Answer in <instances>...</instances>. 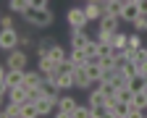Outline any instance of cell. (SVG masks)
I'll use <instances>...</instances> for the list:
<instances>
[{
  "mask_svg": "<svg viewBox=\"0 0 147 118\" xmlns=\"http://www.w3.org/2000/svg\"><path fill=\"white\" fill-rule=\"evenodd\" d=\"M129 87H131L134 92H142V89H147V79L142 73H134L131 79H129Z\"/></svg>",
  "mask_w": 147,
  "mask_h": 118,
  "instance_id": "18",
  "label": "cell"
},
{
  "mask_svg": "<svg viewBox=\"0 0 147 118\" xmlns=\"http://www.w3.org/2000/svg\"><path fill=\"white\" fill-rule=\"evenodd\" d=\"M68 58H71V63H74V66H87V63H89V55H87V50H74V47H71Z\"/></svg>",
  "mask_w": 147,
  "mask_h": 118,
  "instance_id": "14",
  "label": "cell"
},
{
  "mask_svg": "<svg viewBox=\"0 0 147 118\" xmlns=\"http://www.w3.org/2000/svg\"><path fill=\"white\" fill-rule=\"evenodd\" d=\"M113 115H118V118H129V102H116Z\"/></svg>",
  "mask_w": 147,
  "mask_h": 118,
  "instance_id": "28",
  "label": "cell"
},
{
  "mask_svg": "<svg viewBox=\"0 0 147 118\" xmlns=\"http://www.w3.org/2000/svg\"><path fill=\"white\" fill-rule=\"evenodd\" d=\"M32 3H29V0H8V8L13 11V13H24L26 8H29Z\"/></svg>",
  "mask_w": 147,
  "mask_h": 118,
  "instance_id": "20",
  "label": "cell"
},
{
  "mask_svg": "<svg viewBox=\"0 0 147 118\" xmlns=\"http://www.w3.org/2000/svg\"><path fill=\"white\" fill-rule=\"evenodd\" d=\"M84 13H87V18H89V21H95V18H100V16H102V5H97V3H92V0H87Z\"/></svg>",
  "mask_w": 147,
  "mask_h": 118,
  "instance_id": "15",
  "label": "cell"
},
{
  "mask_svg": "<svg viewBox=\"0 0 147 118\" xmlns=\"http://www.w3.org/2000/svg\"><path fill=\"white\" fill-rule=\"evenodd\" d=\"M84 50H87V55H89V58H95V55H100V42H97V39H89Z\"/></svg>",
  "mask_w": 147,
  "mask_h": 118,
  "instance_id": "27",
  "label": "cell"
},
{
  "mask_svg": "<svg viewBox=\"0 0 147 118\" xmlns=\"http://www.w3.org/2000/svg\"><path fill=\"white\" fill-rule=\"evenodd\" d=\"M113 37H116V32H105V29H100L97 42H102V45H113Z\"/></svg>",
  "mask_w": 147,
  "mask_h": 118,
  "instance_id": "26",
  "label": "cell"
},
{
  "mask_svg": "<svg viewBox=\"0 0 147 118\" xmlns=\"http://www.w3.org/2000/svg\"><path fill=\"white\" fill-rule=\"evenodd\" d=\"M105 102H108V94H105L100 87L89 92V108H100V105H105Z\"/></svg>",
  "mask_w": 147,
  "mask_h": 118,
  "instance_id": "12",
  "label": "cell"
},
{
  "mask_svg": "<svg viewBox=\"0 0 147 118\" xmlns=\"http://www.w3.org/2000/svg\"><path fill=\"white\" fill-rule=\"evenodd\" d=\"M74 108H76V102H74V97H58V118H71L74 115Z\"/></svg>",
  "mask_w": 147,
  "mask_h": 118,
  "instance_id": "6",
  "label": "cell"
},
{
  "mask_svg": "<svg viewBox=\"0 0 147 118\" xmlns=\"http://www.w3.org/2000/svg\"><path fill=\"white\" fill-rule=\"evenodd\" d=\"M18 45H21V37H18L16 34V29H3V32H0V47H3V50H16Z\"/></svg>",
  "mask_w": 147,
  "mask_h": 118,
  "instance_id": "4",
  "label": "cell"
},
{
  "mask_svg": "<svg viewBox=\"0 0 147 118\" xmlns=\"http://www.w3.org/2000/svg\"><path fill=\"white\" fill-rule=\"evenodd\" d=\"M66 21H68V26H71V29H87L89 18H87L84 8H68V13H66Z\"/></svg>",
  "mask_w": 147,
  "mask_h": 118,
  "instance_id": "2",
  "label": "cell"
},
{
  "mask_svg": "<svg viewBox=\"0 0 147 118\" xmlns=\"http://www.w3.org/2000/svg\"><path fill=\"white\" fill-rule=\"evenodd\" d=\"M24 18L32 24V26H40V29H45V26H50L53 24V11L50 8H26L24 11Z\"/></svg>",
  "mask_w": 147,
  "mask_h": 118,
  "instance_id": "1",
  "label": "cell"
},
{
  "mask_svg": "<svg viewBox=\"0 0 147 118\" xmlns=\"http://www.w3.org/2000/svg\"><path fill=\"white\" fill-rule=\"evenodd\" d=\"M100 29H105V32H118V16L102 13L100 16Z\"/></svg>",
  "mask_w": 147,
  "mask_h": 118,
  "instance_id": "10",
  "label": "cell"
},
{
  "mask_svg": "<svg viewBox=\"0 0 147 118\" xmlns=\"http://www.w3.org/2000/svg\"><path fill=\"white\" fill-rule=\"evenodd\" d=\"M126 3H137V0H126Z\"/></svg>",
  "mask_w": 147,
  "mask_h": 118,
  "instance_id": "35",
  "label": "cell"
},
{
  "mask_svg": "<svg viewBox=\"0 0 147 118\" xmlns=\"http://www.w3.org/2000/svg\"><path fill=\"white\" fill-rule=\"evenodd\" d=\"M55 84L61 87V92H63V89H71V87H76V82H74V71H63V68H58V73H55Z\"/></svg>",
  "mask_w": 147,
  "mask_h": 118,
  "instance_id": "7",
  "label": "cell"
},
{
  "mask_svg": "<svg viewBox=\"0 0 147 118\" xmlns=\"http://www.w3.org/2000/svg\"><path fill=\"white\" fill-rule=\"evenodd\" d=\"M137 5H139L142 13H147V0H137Z\"/></svg>",
  "mask_w": 147,
  "mask_h": 118,
  "instance_id": "32",
  "label": "cell"
},
{
  "mask_svg": "<svg viewBox=\"0 0 147 118\" xmlns=\"http://www.w3.org/2000/svg\"><path fill=\"white\" fill-rule=\"evenodd\" d=\"M50 58H53V61L61 66V63H66V61H68V53H66L61 45H53V50H50Z\"/></svg>",
  "mask_w": 147,
  "mask_h": 118,
  "instance_id": "17",
  "label": "cell"
},
{
  "mask_svg": "<svg viewBox=\"0 0 147 118\" xmlns=\"http://www.w3.org/2000/svg\"><path fill=\"white\" fill-rule=\"evenodd\" d=\"M16 115H21V105L8 102V105H5V110H3V118H16Z\"/></svg>",
  "mask_w": 147,
  "mask_h": 118,
  "instance_id": "23",
  "label": "cell"
},
{
  "mask_svg": "<svg viewBox=\"0 0 147 118\" xmlns=\"http://www.w3.org/2000/svg\"><path fill=\"white\" fill-rule=\"evenodd\" d=\"M42 79H45V73L37 68V71H24V87H29V89H37L42 84Z\"/></svg>",
  "mask_w": 147,
  "mask_h": 118,
  "instance_id": "9",
  "label": "cell"
},
{
  "mask_svg": "<svg viewBox=\"0 0 147 118\" xmlns=\"http://www.w3.org/2000/svg\"><path fill=\"white\" fill-rule=\"evenodd\" d=\"M139 13H142V11H139V5H137V3H126V5H123V11H121V18L131 24V21H134V18H137Z\"/></svg>",
  "mask_w": 147,
  "mask_h": 118,
  "instance_id": "13",
  "label": "cell"
},
{
  "mask_svg": "<svg viewBox=\"0 0 147 118\" xmlns=\"http://www.w3.org/2000/svg\"><path fill=\"white\" fill-rule=\"evenodd\" d=\"M142 115H147V108H144V110H142Z\"/></svg>",
  "mask_w": 147,
  "mask_h": 118,
  "instance_id": "34",
  "label": "cell"
},
{
  "mask_svg": "<svg viewBox=\"0 0 147 118\" xmlns=\"http://www.w3.org/2000/svg\"><path fill=\"white\" fill-rule=\"evenodd\" d=\"M29 3H32V8H47L50 0H29Z\"/></svg>",
  "mask_w": 147,
  "mask_h": 118,
  "instance_id": "31",
  "label": "cell"
},
{
  "mask_svg": "<svg viewBox=\"0 0 147 118\" xmlns=\"http://www.w3.org/2000/svg\"><path fill=\"white\" fill-rule=\"evenodd\" d=\"M129 45H131V47H142V37H139V32H137V34H129Z\"/></svg>",
  "mask_w": 147,
  "mask_h": 118,
  "instance_id": "29",
  "label": "cell"
},
{
  "mask_svg": "<svg viewBox=\"0 0 147 118\" xmlns=\"http://www.w3.org/2000/svg\"><path fill=\"white\" fill-rule=\"evenodd\" d=\"M126 45H129V34L116 32V37H113V47H116V50H126Z\"/></svg>",
  "mask_w": 147,
  "mask_h": 118,
  "instance_id": "21",
  "label": "cell"
},
{
  "mask_svg": "<svg viewBox=\"0 0 147 118\" xmlns=\"http://www.w3.org/2000/svg\"><path fill=\"white\" fill-rule=\"evenodd\" d=\"M123 5H126V0H108V3L102 5V13H110V16H118L121 18Z\"/></svg>",
  "mask_w": 147,
  "mask_h": 118,
  "instance_id": "11",
  "label": "cell"
},
{
  "mask_svg": "<svg viewBox=\"0 0 147 118\" xmlns=\"http://www.w3.org/2000/svg\"><path fill=\"white\" fill-rule=\"evenodd\" d=\"M29 100H34V92L29 89V87H13V89H8V102H16V105H24V102H29Z\"/></svg>",
  "mask_w": 147,
  "mask_h": 118,
  "instance_id": "3",
  "label": "cell"
},
{
  "mask_svg": "<svg viewBox=\"0 0 147 118\" xmlns=\"http://www.w3.org/2000/svg\"><path fill=\"white\" fill-rule=\"evenodd\" d=\"M0 26H3V29H13V18L11 16H3V18H0Z\"/></svg>",
  "mask_w": 147,
  "mask_h": 118,
  "instance_id": "30",
  "label": "cell"
},
{
  "mask_svg": "<svg viewBox=\"0 0 147 118\" xmlns=\"http://www.w3.org/2000/svg\"><path fill=\"white\" fill-rule=\"evenodd\" d=\"M92 3H97V5H105V3H108V0H92Z\"/></svg>",
  "mask_w": 147,
  "mask_h": 118,
  "instance_id": "33",
  "label": "cell"
},
{
  "mask_svg": "<svg viewBox=\"0 0 147 118\" xmlns=\"http://www.w3.org/2000/svg\"><path fill=\"white\" fill-rule=\"evenodd\" d=\"M131 26H134L139 34H142V32H147V13H139L134 21H131Z\"/></svg>",
  "mask_w": 147,
  "mask_h": 118,
  "instance_id": "22",
  "label": "cell"
},
{
  "mask_svg": "<svg viewBox=\"0 0 147 118\" xmlns=\"http://www.w3.org/2000/svg\"><path fill=\"white\" fill-rule=\"evenodd\" d=\"M37 115H40V108H37L34 100H29V102L21 105V118H37Z\"/></svg>",
  "mask_w": 147,
  "mask_h": 118,
  "instance_id": "16",
  "label": "cell"
},
{
  "mask_svg": "<svg viewBox=\"0 0 147 118\" xmlns=\"http://www.w3.org/2000/svg\"><path fill=\"white\" fill-rule=\"evenodd\" d=\"M74 82H76V87H82V89H87L89 84H95V82L89 79L87 66H76V68H74Z\"/></svg>",
  "mask_w": 147,
  "mask_h": 118,
  "instance_id": "8",
  "label": "cell"
},
{
  "mask_svg": "<svg viewBox=\"0 0 147 118\" xmlns=\"http://www.w3.org/2000/svg\"><path fill=\"white\" fill-rule=\"evenodd\" d=\"M26 53L24 50H11L8 53V58H5V66L8 68H18V71H26Z\"/></svg>",
  "mask_w": 147,
  "mask_h": 118,
  "instance_id": "5",
  "label": "cell"
},
{
  "mask_svg": "<svg viewBox=\"0 0 147 118\" xmlns=\"http://www.w3.org/2000/svg\"><path fill=\"white\" fill-rule=\"evenodd\" d=\"M71 118H95V115H92V108H82V105H76Z\"/></svg>",
  "mask_w": 147,
  "mask_h": 118,
  "instance_id": "25",
  "label": "cell"
},
{
  "mask_svg": "<svg viewBox=\"0 0 147 118\" xmlns=\"http://www.w3.org/2000/svg\"><path fill=\"white\" fill-rule=\"evenodd\" d=\"M116 97H118V102H131L134 100V89L131 87H121V89H116Z\"/></svg>",
  "mask_w": 147,
  "mask_h": 118,
  "instance_id": "19",
  "label": "cell"
},
{
  "mask_svg": "<svg viewBox=\"0 0 147 118\" xmlns=\"http://www.w3.org/2000/svg\"><path fill=\"white\" fill-rule=\"evenodd\" d=\"M53 45L55 42H50V39H42L40 45H37V55L40 58H45V55H50V50H53Z\"/></svg>",
  "mask_w": 147,
  "mask_h": 118,
  "instance_id": "24",
  "label": "cell"
}]
</instances>
